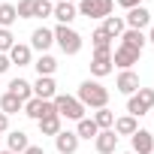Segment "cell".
Listing matches in <instances>:
<instances>
[{
    "label": "cell",
    "instance_id": "1",
    "mask_svg": "<svg viewBox=\"0 0 154 154\" xmlns=\"http://www.w3.org/2000/svg\"><path fill=\"white\" fill-rule=\"evenodd\" d=\"M75 100H79L85 109H106V103H109V91L100 85V82H82L79 85V97H75Z\"/></svg>",
    "mask_w": 154,
    "mask_h": 154
},
{
    "label": "cell",
    "instance_id": "2",
    "mask_svg": "<svg viewBox=\"0 0 154 154\" xmlns=\"http://www.w3.org/2000/svg\"><path fill=\"white\" fill-rule=\"evenodd\" d=\"M51 33H54V42L60 45L63 54H79V51H82V36L75 33L69 24H57Z\"/></svg>",
    "mask_w": 154,
    "mask_h": 154
},
{
    "label": "cell",
    "instance_id": "3",
    "mask_svg": "<svg viewBox=\"0 0 154 154\" xmlns=\"http://www.w3.org/2000/svg\"><path fill=\"white\" fill-rule=\"evenodd\" d=\"M51 103H54V112L60 118H69V121H82L85 118V106L75 100V97H69V94H57Z\"/></svg>",
    "mask_w": 154,
    "mask_h": 154
},
{
    "label": "cell",
    "instance_id": "4",
    "mask_svg": "<svg viewBox=\"0 0 154 154\" xmlns=\"http://www.w3.org/2000/svg\"><path fill=\"white\" fill-rule=\"evenodd\" d=\"M151 106H154V91H151V88H139V91L130 94V100H127V112H130L133 118L148 115Z\"/></svg>",
    "mask_w": 154,
    "mask_h": 154
},
{
    "label": "cell",
    "instance_id": "5",
    "mask_svg": "<svg viewBox=\"0 0 154 154\" xmlns=\"http://www.w3.org/2000/svg\"><path fill=\"white\" fill-rule=\"evenodd\" d=\"M75 9H79V15H85V18H109L115 3L112 0H79Z\"/></svg>",
    "mask_w": 154,
    "mask_h": 154
},
{
    "label": "cell",
    "instance_id": "6",
    "mask_svg": "<svg viewBox=\"0 0 154 154\" xmlns=\"http://www.w3.org/2000/svg\"><path fill=\"white\" fill-rule=\"evenodd\" d=\"M24 115H27V118H33V121H39V118H45V115H54V103H51V100L30 97V100L24 103Z\"/></svg>",
    "mask_w": 154,
    "mask_h": 154
},
{
    "label": "cell",
    "instance_id": "7",
    "mask_svg": "<svg viewBox=\"0 0 154 154\" xmlns=\"http://www.w3.org/2000/svg\"><path fill=\"white\" fill-rule=\"evenodd\" d=\"M79 136H75V130H60L57 136H54V148H57V154H75L79 151Z\"/></svg>",
    "mask_w": 154,
    "mask_h": 154
},
{
    "label": "cell",
    "instance_id": "8",
    "mask_svg": "<svg viewBox=\"0 0 154 154\" xmlns=\"http://www.w3.org/2000/svg\"><path fill=\"white\" fill-rule=\"evenodd\" d=\"M124 24H127L130 30H145V27L151 24V12H148L145 6H136V9H127V15H124Z\"/></svg>",
    "mask_w": 154,
    "mask_h": 154
},
{
    "label": "cell",
    "instance_id": "9",
    "mask_svg": "<svg viewBox=\"0 0 154 154\" xmlns=\"http://www.w3.org/2000/svg\"><path fill=\"white\" fill-rule=\"evenodd\" d=\"M139 54H142V51H136V48L118 45V48L112 51V63L121 66V69H133V63H139Z\"/></svg>",
    "mask_w": 154,
    "mask_h": 154
},
{
    "label": "cell",
    "instance_id": "10",
    "mask_svg": "<svg viewBox=\"0 0 154 154\" xmlns=\"http://www.w3.org/2000/svg\"><path fill=\"white\" fill-rule=\"evenodd\" d=\"M112 69H115V63H112V51H94V57H91V72L97 75V79L109 75Z\"/></svg>",
    "mask_w": 154,
    "mask_h": 154
},
{
    "label": "cell",
    "instance_id": "11",
    "mask_svg": "<svg viewBox=\"0 0 154 154\" xmlns=\"http://www.w3.org/2000/svg\"><path fill=\"white\" fill-rule=\"evenodd\" d=\"M33 97H39V100H54L57 97V85H54L51 75H39L33 82Z\"/></svg>",
    "mask_w": 154,
    "mask_h": 154
},
{
    "label": "cell",
    "instance_id": "12",
    "mask_svg": "<svg viewBox=\"0 0 154 154\" xmlns=\"http://www.w3.org/2000/svg\"><path fill=\"white\" fill-rule=\"evenodd\" d=\"M130 145H133V154H151L154 151V136L148 130H136L130 136Z\"/></svg>",
    "mask_w": 154,
    "mask_h": 154
},
{
    "label": "cell",
    "instance_id": "13",
    "mask_svg": "<svg viewBox=\"0 0 154 154\" xmlns=\"http://www.w3.org/2000/svg\"><path fill=\"white\" fill-rule=\"evenodd\" d=\"M94 145H97L100 154H115V148H118V133H115V130H100L97 139H94Z\"/></svg>",
    "mask_w": 154,
    "mask_h": 154
},
{
    "label": "cell",
    "instance_id": "14",
    "mask_svg": "<svg viewBox=\"0 0 154 154\" xmlns=\"http://www.w3.org/2000/svg\"><path fill=\"white\" fill-rule=\"evenodd\" d=\"M115 88H118L121 94H127V97H130V94H136V91H139V75H136L133 69H121Z\"/></svg>",
    "mask_w": 154,
    "mask_h": 154
},
{
    "label": "cell",
    "instance_id": "15",
    "mask_svg": "<svg viewBox=\"0 0 154 154\" xmlns=\"http://www.w3.org/2000/svg\"><path fill=\"white\" fill-rule=\"evenodd\" d=\"M51 42H54V33H51L48 27H36V30L30 33V45H33V48H39L42 54L51 48Z\"/></svg>",
    "mask_w": 154,
    "mask_h": 154
},
{
    "label": "cell",
    "instance_id": "16",
    "mask_svg": "<svg viewBox=\"0 0 154 154\" xmlns=\"http://www.w3.org/2000/svg\"><path fill=\"white\" fill-rule=\"evenodd\" d=\"M6 88H9V94H15V97H18L21 103H27V100L33 97V85H30L27 79H12V82H9Z\"/></svg>",
    "mask_w": 154,
    "mask_h": 154
},
{
    "label": "cell",
    "instance_id": "17",
    "mask_svg": "<svg viewBox=\"0 0 154 154\" xmlns=\"http://www.w3.org/2000/svg\"><path fill=\"white\" fill-rule=\"evenodd\" d=\"M145 42H148V39H145V33H142V30H130V27H127V30L121 33V45H127V48L142 51V48H145Z\"/></svg>",
    "mask_w": 154,
    "mask_h": 154
},
{
    "label": "cell",
    "instance_id": "18",
    "mask_svg": "<svg viewBox=\"0 0 154 154\" xmlns=\"http://www.w3.org/2000/svg\"><path fill=\"white\" fill-rule=\"evenodd\" d=\"M51 15H54L60 24H69L75 15H79V9H75L72 3H66V0H60V3H54V12H51Z\"/></svg>",
    "mask_w": 154,
    "mask_h": 154
},
{
    "label": "cell",
    "instance_id": "19",
    "mask_svg": "<svg viewBox=\"0 0 154 154\" xmlns=\"http://www.w3.org/2000/svg\"><path fill=\"white\" fill-rule=\"evenodd\" d=\"M9 63L27 66V63H30V45H24V42H15V45L9 48Z\"/></svg>",
    "mask_w": 154,
    "mask_h": 154
},
{
    "label": "cell",
    "instance_id": "20",
    "mask_svg": "<svg viewBox=\"0 0 154 154\" xmlns=\"http://www.w3.org/2000/svg\"><path fill=\"white\" fill-rule=\"evenodd\" d=\"M36 124H39V133H42V136H57V133H60V115H57V112L39 118Z\"/></svg>",
    "mask_w": 154,
    "mask_h": 154
},
{
    "label": "cell",
    "instance_id": "21",
    "mask_svg": "<svg viewBox=\"0 0 154 154\" xmlns=\"http://www.w3.org/2000/svg\"><path fill=\"white\" fill-rule=\"evenodd\" d=\"M112 130H115L118 136H133V133L139 130V124H136V118H133V115H124V118H115Z\"/></svg>",
    "mask_w": 154,
    "mask_h": 154
},
{
    "label": "cell",
    "instance_id": "22",
    "mask_svg": "<svg viewBox=\"0 0 154 154\" xmlns=\"http://www.w3.org/2000/svg\"><path fill=\"white\" fill-rule=\"evenodd\" d=\"M6 142H9V151H12V154H24V148L30 145V139H27L24 130H12V133L6 136Z\"/></svg>",
    "mask_w": 154,
    "mask_h": 154
},
{
    "label": "cell",
    "instance_id": "23",
    "mask_svg": "<svg viewBox=\"0 0 154 154\" xmlns=\"http://www.w3.org/2000/svg\"><path fill=\"white\" fill-rule=\"evenodd\" d=\"M100 127L94 124V118H82V121H75V136L79 139H97Z\"/></svg>",
    "mask_w": 154,
    "mask_h": 154
},
{
    "label": "cell",
    "instance_id": "24",
    "mask_svg": "<svg viewBox=\"0 0 154 154\" xmlns=\"http://www.w3.org/2000/svg\"><path fill=\"white\" fill-rule=\"evenodd\" d=\"M103 30H106L112 39H118V36L127 30V24H124V18H121V15H109V18H103Z\"/></svg>",
    "mask_w": 154,
    "mask_h": 154
},
{
    "label": "cell",
    "instance_id": "25",
    "mask_svg": "<svg viewBox=\"0 0 154 154\" xmlns=\"http://www.w3.org/2000/svg\"><path fill=\"white\" fill-rule=\"evenodd\" d=\"M24 109V103L15 97V94H3V97H0V112H3V115H15V112H21Z\"/></svg>",
    "mask_w": 154,
    "mask_h": 154
},
{
    "label": "cell",
    "instance_id": "26",
    "mask_svg": "<svg viewBox=\"0 0 154 154\" xmlns=\"http://www.w3.org/2000/svg\"><path fill=\"white\" fill-rule=\"evenodd\" d=\"M91 42H94V51H112V36H109L103 27H97V30L91 33Z\"/></svg>",
    "mask_w": 154,
    "mask_h": 154
},
{
    "label": "cell",
    "instance_id": "27",
    "mask_svg": "<svg viewBox=\"0 0 154 154\" xmlns=\"http://www.w3.org/2000/svg\"><path fill=\"white\" fill-rule=\"evenodd\" d=\"M33 66H36V72H39V75H54V69H57V60H54L51 54H39V60H36Z\"/></svg>",
    "mask_w": 154,
    "mask_h": 154
},
{
    "label": "cell",
    "instance_id": "28",
    "mask_svg": "<svg viewBox=\"0 0 154 154\" xmlns=\"http://www.w3.org/2000/svg\"><path fill=\"white\" fill-rule=\"evenodd\" d=\"M15 21H18L15 6H12V3H0V27H6V30H9V24H15Z\"/></svg>",
    "mask_w": 154,
    "mask_h": 154
},
{
    "label": "cell",
    "instance_id": "29",
    "mask_svg": "<svg viewBox=\"0 0 154 154\" xmlns=\"http://www.w3.org/2000/svg\"><path fill=\"white\" fill-rule=\"evenodd\" d=\"M94 124H97L100 130H112V124H115V115H112L109 109H97V112H94Z\"/></svg>",
    "mask_w": 154,
    "mask_h": 154
},
{
    "label": "cell",
    "instance_id": "30",
    "mask_svg": "<svg viewBox=\"0 0 154 154\" xmlns=\"http://www.w3.org/2000/svg\"><path fill=\"white\" fill-rule=\"evenodd\" d=\"M54 12V3L51 0H36V6H33V18H48Z\"/></svg>",
    "mask_w": 154,
    "mask_h": 154
},
{
    "label": "cell",
    "instance_id": "31",
    "mask_svg": "<svg viewBox=\"0 0 154 154\" xmlns=\"http://www.w3.org/2000/svg\"><path fill=\"white\" fill-rule=\"evenodd\" d=\"M15 45V36H12V30H6V27H0V54H9V48Z\"/></svg>",
    "mask_w": 154,
    "mask_h": 154
},
{
    "label": "cell",
    "instance_id": "32",
    "mask_svg": "<svg viewBox=\"0 0 154 154\" xmlns=\"http://www.w3.org/2000/svg\"><path fill=\"white\" fill-rule=\"evenodd\" d=\"M33 6H36V0H18V6H15L18 18H33Z\"/></svg>",
    "mask_w": 154,
    "mask_h": 154
},
{
    "label": "cell",
    "instance_id": "33",
    "mask_svg": "<svg viewBox=\"0 0 154 154\" xmlns=\"http://www.w3.org/2000/svg\"><path fill=\"white\" fill-rule=\"evenodd\" d=\"M118 6H124V9H136V6H142V0H118Z\"/></svg>",
    "mask_w": 154,
    "mask_h": 154
},
{
    "label": "cell",
    "instance_id": "34",
    "mask_svg": "<svg viewBox=\"0 0 154 154\" xmlns=\"http://www.w3.org/2000/svg\"><path fill=\"white\" fill-rule=\"evenodd\" d=\"M9 66H12V63H9V54H0V75H3Z\"/></svg>",
    "mask_w": 154,
    "mask_h": 154
},
{
    "label": "cell",
    "instance_id": "35",
    "mask_svg": "<svg viewBox=\"0 0 154 154\" xmlns=\"http://www.w3.org/2000/svg\"><path fill=\"white\" fill-rule=\"evenodd\" d=\"M24 154H45V148H42V145H27Z\"/></svg>",
    "mask_w": 154,
    "mask_h": 154
},
{
    "label": "cell",
    "instance_id": "36",
    "mask_svg": "<svg viewBox=\"0 0 154 154\" xmlns=\"http://www.w3.org/2000/svg\"><path fill=\"white\" fill-rule=\"evenodd\" d=\"M6 130H9V115L0 112V133H6Z\"/></svg>",
    "mask_w": 154,
    "mask_h": 154
},
{
    "label": "cell",
    "instance_id": "37",
    "mask_svg": "<svg viewBox=\"0 0 154 154\" xmlns=\"http://www.w3.org/2000/svg\"><path fill=\"white\" fill-rule=\"evenodd\" d=\"M145 39H148V42H154V27H151V33H148V36H145Z\"/></svg>",
    "mask_w": 154,
    "mask_h": 154
},
{
    "label": "cell",
    "instance_id": "38",
    "mask_svg": "<svg viewBox=\"0 0 154 154\" xmlns=\"http://www.w3.org/2000/svg\"><path fill=\"white\" fill-rule=\"evenodd\" d=\"M66 3H72V6H79V0H66Z\"/></svg>",
    "mask_w": 154,
    "mask_h": 154
},
{
    "label": "cell",
    "instance_id": "39",
    "mask_svg": "<svg viewBox=\"0 0 154 154\" xmlns=\"http://www.w3.org/2000/svg\"><path fill=\"white\" fill-rule=\"evenodd\" d=\"M0 154H12V151H0Z\"/></svg>",
    "mask_w": 154,
    "mask_h": 154
},
{
    "label": "cell",
    "instance_id": "40",
    "mask_svg": "<svg viewBox=\"0 0 154 154\" xmlns=\"http://www.w3.org/2000/svg\"><path fill=\"white\" fill-rule=\"evenodd\" d=\"M127 154H133V151H127Z\"/></svg>",
    "mask_w": 154,
    "mask_h": 154
},
{
    "label": "cell",
    "instance_id": "41",
    "mask_svg": "<svg viewBox=\"0 0 154 154\" xmlns=\"http://www.w3.org/2000/svg\"><path fill=\"white\" fill-rule=\"evenodd\" d=\"M151 154H154V151H151Z\"/></svg>",
    "mask_w": 154,
    "mask_h": 154
}]
</instances>
